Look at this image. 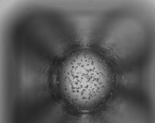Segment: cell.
I'll use <instances>...</instances> for the list:
<instances>
[{
    "label": "cell",
    "instance_id": "6da1fadb",
    "mask_svg": "<svg viewBox=\"0 0 155 123\" xmlns=\"http://www.w3.org/2000/svg\"><path fill=\"white\" fill-rule=\"evenodd\" d=\"M114 75L107 60L95 52L87 50L75 52L59 69L60 95L75 108L84 111L96 108L111 96Z\"/></svg>",
    "mask_w": 155,
    "mask_h": 123
}]
</instances>
